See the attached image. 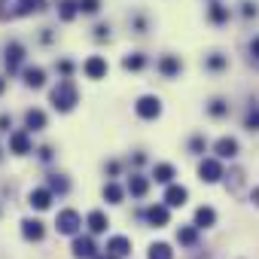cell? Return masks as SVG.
I'll list each match as a JSON object with an SVG mask.
<instances>
[{"label":"cell","instance_id":"obj_29","mask_svg":"<svg viewBox=\"0 0 259 259\" xmlns=\"http://www.w3.org/2000/svg\"><path fill=\"white\" fill-rule=\"evenodd\" d=\"M76 13H79V4H76V0H58V19H61V22H73Z\"/></svg>","mask_w":259,"mask_h":259},{"label":"cell","instance_id":"obj_2","mask_svg":"<svg viewBox=\"0 0 259 259\" xmlns=\"http://www.w3.org/2000/svg\"><path fill=\"white\" fill-rule=\"evenodd\" d=\"M135 113H138L144 122L159 119V116H162V98H159V95H141V98L135 101Z\"/></svg>","mask_w":259,"mask_h":259},{"label":"cell","instance_id":"obj_23","mask_svg":"<svg viewBox=\"0 0 259 259\" xmlns=\"http://www.w3.org/2000/svg\"><path fill=\"white\" fill-rule=\"evenodd\" d=\"M25 128H28L31 135L34 132H43V128H46V113L43 110H28L25 113Z\"/></svg>","mask_w":259,"mask_h":259},{"label":"cell","instance_id":"obj_26","mask_svg":"<svg viewBox=\"0 0 259 259\" xmlns=\"http://www.w3.org/2000/svg\"><path fill=\"white\" fill-rule=\"evenodd\" d=\"M229 110H232V107H229L226 98H213V101L207 104V116H210V119H226Z\"/></svg>","mask_w":259,"mask_h":259},{"label":"cell","instance_id":"obj_38","mask_svg":"<svg viewBox=\"0 0 259 259\" xmlns=\"http://www.w3.org/2000/svg\"><path fill=\"white\" fill-rule=\"evenodd\" d=\"M55 67H58V73H64V76H70V73H73V61H67V58H61Z\"/></svg>","mask_w":259,"mask_h":259},{"label":"cell","instance_id":"obj_33","mask_svg":"<svg viewBox=\"0 0 259 259\" xmlns=\"http://www.w3.org/2000/svg\"><path fill=\"white\" fill-rule=\"evenodd\" d=\"M241 186H244V171H241V168L229 171V174H226V189H229V192H238Z\"/></svg>","mask_w":259,"mask_h":259},{"label":"cell","instance_id":"obj_42","mask_svg":"<svg viewBox=\"0 0 259 259\" xmlns=\"http://www.w3.org/2000/svg\"><path fill=\"white\" fill-rule=\"evenodd\" d=\"M119 171H122V165H119L116 159H113V162H107V174H110V177H119Z\"/></svg>","mask_w":259,"mask_h":259},{"label":"cell","instance_id":"obj_3","mask_svg":"<svg viewBox=\"0 0 259 259\" xmlns=\"http://www.w3.org/2000/svg\"><path fill=\"white\" fill-rule=\"evenodd\" d=\"M79 226H82L79 210H73V207L58 210V217H55V229H58V235H79Z\"/></svg>","mask_w":259,"mask_h":259},{"label":"cell","instance_id":"obj_47","mask_svg":"<svg viewBox=\"0 0 259 259\" xmlns=\"http://www.w3.org/2000/svg\"><path fill=\"white\" fill-rule=\"evenodd\" d=\"M0 159H4V150H0Z\"/></svg>","mask_w":259,"mask_h":259},{"label":"cell","instance_id":"obj_6","mask_svg":"<svg viewBox=\"0 0 259 259\" xmlns=\"http://www.w3.org/2000/svg\"><path fill=\"white\" fill-rule=\"evenodd\" d=\"M10 153H13V156H28V153H34V141H31V132H28V128H19V132L10 135Z\"/></svg>","mask_w":259,"mask_h":259},{"label":"cell","instance_id":"obj_25","mask_svg":"<svg viewBox=\"0 0 259 259\" xmlns=\"http://www.w3.org/2000/svg\"><path fill=\"white\" fill-rule=\"evenodd\" d=\"M46 186H49V189H52L55 195H67V192H70V180H67L64 174H55V171L49 174V180H46Z\"/></svg>","mask_w":259,"mask_h":259},{"label":"cell","instance_id":"obj_16","mask_svg":"<svg viewBox=\"0 0 259 259\" xmlns=\"http://www.w3.org/2000/svg\"><path fill=\"white\" fill-rule=\"evenodd\" d=\"M22 79H25L28 89H43V85H46V70H43L40 64H28V67L22 70Z\"/></svg>","mask_w":259,"mask_h":259},{"label":"cell","instance_id":"obj_18","mask_svg":"<svg viewBox=\"0 0 259 259\" xmlns=\"http://www.w3.org/2000/svg\"><path fill=\"white\" fill-rule=\"evenodd\" d=\"M238 141L235 138H220L217 144H213V153H217V159H235L238 156Z\"/></svg>","mask_w":259,"mask_h":259},{"label":"cell","instance_id":"obj_28","mask_svg":"<svg viewBox=\"0 0 259 259\" xmlns=\"http://www.w3.org/2000/svg\"><path fill=\"white\" fill-rule=\"evenodd\" d=\"M213 223H217V210L213 207H198L195 210V226L198 229H210Z\"/></svg>","mask_w":259,"mask_h":259},{"label":"cell","instance_id":"obj_46","mask_svg":"<svg viewBox=\"0 0 259 259\" xmlns=\"http://www.w3.org/2000/svg\"><path fill=\"white\" fill-rule=\"evenodd\" d=\"M4 92H7V79H4V76H0V95H4Z\"/></svg>","mask_w":259,"mask_h":259},{"label":"cell","instance_id":"obj_40","mask_svg":"<svg viewBox=\"0 0 259 259\" xmlns=\"http://www.w3.org/2000/svg\"><path fill=\"white\" fill-rule=\"evenodd\" d=\"M110 37V25H98L95 28V40H107Z\"/></svg>","mask_w":259,"mask_h":259},{"label":"cell","instance_id":"obj_31","mask_svg":"<svg viewBox=\"0 0 259 259\" xmlns=\"http://www.w3.org/2000/svg\"><path fill=\"white\" fill-rule=\"evenodd\" d=\"M122 67H125V70H144V67H147V55H141V52L125 55V58H122Z\"/></svg>","mask_w":259,"mask_h":259},{"label":"cell","instance_id":"obj_17","mask_svg":"<svg viewBox=\"0 0 259 259\" xmlns=\"http://www.w3.org/2000/svg\"><path fill=\"white\" fill-rule=\"evenodd\" d=\"M85 226H89V232H92V235H104V232H107V226H110V217H107L104 210H89Z\"/></svg>","mask_w":259,"mask_h":259},{"label":"cell","instance_id":"obj_22","mask_svg":"<svg viewBox=\"0 0 259 259\" xmlns=\"http://www.w3.org/2000/svg\"><path fill=\"white\" fill-rule=\"evenodd\" d=\"M13 7H16L13 10V19H16V16H34V13H40L46 4H43V0H16Z\"/></svg>","mask_w":259,"mask_h":259},{"label":"cell","instance_id":"obj_1","mask_svg":"<svg viewBox=\"0 0 259 259\" xmlns=\"http://www.w3.org/2000/svg\"><path fill=\"white\" fill-rule=\"evenodd\" d=\"M49 104L58 110V113H73L76 104H79V92H76V82L70 76L58 79V85L49 92Z\"/></svg>","mask_w":259,"mask_h":259},{"label":"cell","instance_id":"obj_41","mask_svg":"<svg viewBox=\"0 0 259 259\" xmlns=\"http://www.w3.org/2000/svg\"><path fill=\"white\" fill-rule=\"evenodd\" d=\"M135 31L138 34H147V19L144 16H135Z\"/></svg>","mask_w":259,"mask_h":259},{"label":"cell","instance_id":"obj_21","mask_svg":"<svg viewBox=\"0 0 259 259\" xmlns=\"http://www.w3.org/2000/svg\"><path fill=\"white\" fill-rule=\"evenodd\" d=\"M174 177H177V168H174L171 162H159V165L153 168V180H156V183H165V186H168V183H174Z\"/></svg>","mask_w":259,"mask_h":259},{"label":"cell","instance_id":"obj_10","mask_svg":"<svg viewBox=\"0 0 259 259\" xmlns=\"http://www.w3.org/2000/svg\"><path fill=\"white\" fill-rule=\"evenodd\" d=\"M198 177H201L204 183H220V180L226 177L223 162H220V159H204V162L198 165Z\"/></svg>","mask_w":259,"mask_h":259},{"label":"cell","instance_id":"obj_24","mask_svg":"<svg viewBox=\"0 0 259 259\" xmlns=\"http://www.w3.org/2000/svg\"><path fill=\"white\" fill-rule=\"evenodd\" d=\"M122 198H125V189L116 180H107L104 183V201L107 204H122Z\"/></svg>","mask_w":259,"mask_h":259},{"label":"cell","instance_id":"obj_7","mask_svg":"<svg viewBox=\"0 0 259 259\" xmlns=\"http://www.w3.org/2000/svg\"><path fill=\"white\" fill-rule=\"evenodd\" d=\"M156 70H159L165 79H177V76L183 73V58H180V55H162V58L156 61Z\"/></svg>","mask_w":259,"mask_h":259},{"label":"cell","instance_id":"obj_44","mask_svg":"<svg viewBox=\"0 0 259 259\" xmlns=\"http://www.w3.org/2000/svg\"><path fill=\"white\" fill-rule=\"evenodd\" d=\"M132 162L141 168V165H147V156H144V153H135V159H132Z\"/></svg>","mask_w":259,"mask_h":259},{"label":"cell","instance_id":"obj_35","mask_svg":"<svg viewBox=\"0 0 259 259\" xmlns=\"http://www.w3.org/2000/svg\"><path fill=\"white\" fill-rule=\"evenodd\" d=\"M241 16L244 19H256L259 16V4L256 0H241Z\"/></svg>","mask_w":259,"mask_h":259},{"label":"cell","instance_id":"obj_27","mask_svg":"<svg viewBox=\"0 0 259 259\" xmlns=\"http://www.w3.org/2000/svg\"><path fill=\"white\" fill-rule=\"evenodd\" d=\"M198 232H201V229H198L195 223H192V226H183V229L177 232V241H180L183 247H195V244H198Z\"/></svg>","mask_w":259,"mask_h":259},{"label":"cell","instance_id":"obj_8","mask_svg":"<svg viewBox=\"0 0 259 259\" xmlns=\"http://www.w3.org/2000/svg\"><path fill=\"white\" fill-rule=\"evenodd\" d=\"M204 19H207L213 28H223V25H229V22H232V10H229L226 4H220V0H210V7H207Z\"/></svg>","mask_w":259,"mask_h":259},{"label":"cell","instance_id":"obj_11","mask_svg":"<svg viewBox=\"0 0 259 259\" xmlns=\"http://www.w3.org/2000/svg\"><path fill=\"white\" fill-rule=\"evenodd\" d=\"M52 201H55V192H52L49 186H37V189L28 192V204H31L34 210H49Z\"/></svg>","mask_w":259,"mask_h":259},{"label":"cell","instance_id":"obj_9","mask_svg":"<svg viewBox=\"0 0 259 259\" xmlns=\"http://www.w3.org/2000/svg\"><path fill=\"white\" fill-rule=\"evenodd\" d=\"M22 61H25V46H22L19 40L7 43V49H4V64H7V70L16 73V70L22 67Z\"/></svg>","mask_w":259,"mask_h":259},{"label":"cell","instance_id":"obj_30","mask_svg":"<svg viewBox=\"0 0 259 259\" xmlns=\"http://www.w3.org/2000/svg\"><path fill=\"white\" fill-rule=\"evenodd\" d=\"M147 259H174V250H171V244H165V241H156V244H150V253H147Z\"/></svg>","mask_w":259,"mask_h":259},{"label":"cell","instance_id":"obj_39","mask_svg":"<svg viewBox=\"0 0 259 259\" xmlns=\"http://www.w3.org/2000/svg\"><path fill=\"white\" fill-rule=\"evenodd\" d=\"M13 128V116L10 113H0V132H10Z\"/></svg>","mask_w":259,"mask_h":259},{"label":"cell","instance_id":"obj_14","mask_svg":"<svg viewBox=\"0 0 259 259\" xmlns=\"http://www.w3.org/2000/svg\"><path fill=\"white\" fill-rule=\"evenodd\" d=\"M162 201H165L168 207H183V204L189 201V189H186V186H177V183H168Z\"/></svg>","mask_w":259,"mask_h":259},{"label":"cell","instance_id":"obj_34","mask_svg":"<svg viewBox=\"0 0 259 259\" xmlns=\"http://www.w3.org/2000/svg\"><path fill=\"white\" fill-rule=\"evenodd\" d=\"M204 150H207V141H204V135H192V138H189V153H192V156H201Z\"/></svg>","mask_w":259,"mask_h":259},{"label":"cell","instance_id":"obj_5","mask_svg":"<svg viewBox=\"0 0 259 259\" xmlns=\"http://www.w3.org/2000/svg\"><path fill=\"white\" fill-rule=\"evenodd\" d=\"M70 250H73V259H95L98 256V244L92 235H73Z\"/></svg>","mask_w":259,"mask_h":259},{"label":"cell","instance_id":"obj_15","mask_svg":"<svg viewBox=\"0 0 259 259\" xmlns=\"http://www.w3.org/2000/svg\"><path fill=\"white\" fill-rule=\"evenodd\" d=\"M22 238L25 241H43L46 238V226L40 223V220H34V217H28V220H22Z\"/></svg>","mask_w":259,"mask_h":259},{"label":"cell","instance_id":"obj_20","mask_svg":"<svg viewBox=\"0 0 259 259\" xmlns=\"http://www.w3.org/2000/svg\"><path fill=\"white\" fill-rule=\"evenodd\" d=\"M128 192H132V198H144L147 192H150V180L144 177V174H132L128 177V186H125Z\"/></svg>","mask_w":259,"mask_h":259},{"label":"cell","instance_id":"obj_43","mask_svg":"<svg viewBox=\"0 0 259 259\" xmlns=\"http://www.w3.org/2000/svg\"><path fill=\"white\" fill-rule=\"evenodd\" d=\"M247 49H250V55H253V58L259 61V34H256V37L250 40V46H247Z\"/></svg>","mask_w":259,"mask_h":259},{"label":"cell","instance_id":"obj_37","mask_svg":"<svg viewBox=\"0 0 259 259\" xmlns=\"http://www.w3.org/2000/svg\"><path fill=\"white\" fill-rule=\"evenodd\" d=\"M37 156H40V162H52V159H55V150L46 144V147H40V150H37Z\"/></svg>","mask_w":259,"mask_h":259},{"label":"cell","instance_id":"obj_19","mask_svg":"<svg viewBox=\"0 0 259 259\" xmlns=\"http://www.w3.org/2000/svg\"><path fill=\"white\" fill-rule=\"evenodd\" d=\"M204 70H210V73H223V70H229V55H223V52H210V55H204Z\"/></svg>","mask_w":259,"mask_h":259},{"label":"cell","instance_id":"obj_12","mask_svg":"<svg viewBox=\"0 0 259 259\" xmlns=\"http://www.w3.org/2000/svg\"><path fill=\"white\" fill-rule=\"evenodd\" d=\"M107 70H110V64H107V58H101V55H92V58H85V64H82V73H85L89 79H104Z\"/></svg>","mask_w":259,"mask_h":259},{"label":"cell","instance_id":"obj_32","mask_svg":"<svg viewBox=\"0 0 259 259\" xmlns=\"http://www.w3.org/2000/svg\"><path fill=\"white\" fill-rule=\"evenodd\" d=\"M244 128L247 132H259V104H250L244 113Z\"/></svg>","mask_w":259,"mask_h":259},{"label":"cell","instance_id":"obj_4","mask_svg":"<svg viewBox=\"0 0 259 259\" xmlns=\"http://www.w3.org/2000/svg\"><path fill=\"white\" fill-rule=\"evenodd\" d=\"M138 217L147 220L153 229H165V226L171 223V207H168V204H150L147 210H138Z\"/></svg>","mask_w":259,"mask_h":259},{"label":"cell","instance_id":"obj_13","mask_svg":"<svg viewBox=\"0 0 259 259\" xmlns=\"http://www.w3.org/2000/svg\"><path fill=\"white\" fill-rule=\"evenodd\" d=\"M107 253H113L116 259L132 256V238H128V235H113V238L107 241Z\"/></svg>","mask_w":259,"mask_h":259},{"label":"cell","instance_id":"obj_36","mask_svg":"<svg viewBox=\"0 0 259 259\" xmlns=\"http://www.w3.org/2000/svg\"><path fill=\"white\" fill-rule=\"evenodd\" d=\"M76 4H79V13L82 16H95L101 10V0H76Z\"/></svg>","mask_w":259,"mask_h":259},{"label":"cell","instance_id":"obj_45","mask_svg":"<svg viewBox=\"0 0 259 259\" xmlns=\"http://www.w3.org/2000/svg\"><path fill=\"white\" fill-rule=\"evenodd\" d=\"M250 201H253V204H259V186H256V189L250 192Z\"/></svg>","mask_w":259,"mask_h":259}]
</instances>
